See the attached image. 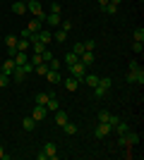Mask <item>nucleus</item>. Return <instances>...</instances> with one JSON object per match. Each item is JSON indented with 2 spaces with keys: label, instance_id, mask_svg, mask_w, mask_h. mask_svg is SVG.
I'll use <instances>...</instances> for the list:
<instances>
[{
  "label": "nucleus",
  "instance_id": "obj_38",
  "mask_svg": "<svg viewBox=\"0 0 144 160\" xmlns=\"http://www.w3.org/2000/svg\"><path fill=\"white\" fill-rule=\"evenodd\" d=\"M31 36H34V33L29 31V29H24V31H22V36H19V38H27L29 43H31Z\"/></svg>",
  "mask_w": 144,
  "mask_h": 160
},
{
  "label": "nucleus",
  "instance_id": "obj_29",
  "mask_svg": "<svg viewBox=\"0 0 144 160\" xmlns=\"http://www.w3.org/2000/svg\"><path fill=\"white\" fill-rule=\"evenodd\" d=\"M113 129H115L118 134H125V132H130V127H127L125 122H118V124H115V127H113Z\"/></svg>",
  "mask_w": 144,
  "mask_h": 160
},
{
  "label": "nucleus",
  "instance_id": "obj_16",
  "mask_svg": "<svg viewBox=\"0 0 144 160\" xmlns=\"http://www.w3.org/2000/svg\"><path fill=\"white\" fill-rule=\"evenodd\" d=\"M22 127L27 129V132H34V129H36V120L29 115V117H24V120H22Z\"/></svg>",
  "mask_w": 144,
  "mask_h": 160
},
{
  "label": "nucleus",
  "instance_id": "obj_6",
  "mask_svg": "<svg viewBox=\"0 0 144 160\" xmlns=\"http://www.w3.org/2000/svg\"><path fill=\"white\" fill-rule=\"evenodd\" d=\"M14 67H17V65H14V60H12V58H7V60L0 65V74H7V77H12Z\"/></svg>",
  "mask_w": 144,
  "mask_h": 160
},
{
  "label": "nucleus",
  "instance_id": "obj_28",
  "mask_svg": "<svg viewBox=\"0 0 144 160\" xmlns=\"http://www.w3.org/2000/svg\"><path fill=\"white\" fill-rule=\"evenodd\" d=\"M106 93H108V91H106V88H103V86H99V84H96V86H94V96H96V98H103V96H106Z\"/></svg>",
  "mask_w": 144,
  "mask_h": 160
},
{
  "label": "nucleus",
  "instance_id": "obj_34",
  "mask_svg": "<svg viewBox=\"0 0 144 160\" xmlns=\"http://www.w3.org/2000/svg\"><path fill=\"white\" fill-rule=\"evenodd\" d=\"M132 36H135V41H144V29H142V27H137Z\"/></svg>",
  "mask_w": 144,
  "mask_h": 160
},
{
  "label": "nucleus",
  "instance_id": "obj_27",
  "mask_svg": "<svg viewBox=\"0 0 144 160\" xmlns=\"http://www.w3.org/2000/svg\"><path fill=\"white\" fill-rule=\"evenodd\" d=\"M84 50H87V48H84V41H79V43H75V48H72V53H75V55H82Z\"/></svg>",
  "mask_w": 144,
  "mask_h": 160
},
{
  "label": "nucleus",
  "instance_id": "obj_33",
  "mask_svg": "<svg viewBox=\"0 0 144 160\" xmlns=\"http://www.w3.org/2000/svg\"><path fill=\"white\" fill-rule=\"evenodd\" d=\"M10 81H12V77H7V74H0V88H5Z\"/></svg>",
  "mask_w": 144,
  "mask_h": 160
},
{
  "label": "nucleus",
  "instance_id": "obj_15",
  "mask_svg": "<svg viewBox=\"0 0 144 160\" xmlns=\"http://www.w3.org/2000/svg\"><path fill=\"white\" fill-rule=\"evenodd\" d=\"M65 122H67V112H65V110H60V108H58V110H55V124H58V127H62Z\"/></svg>",
  "mask_w": 144,
  "mask_h": 160
},
{
  "label": "nucleus",
  "instance_id": "obj_46",
  "mask_svg": "<svg viewBox=\"0 0 144 160\" xmlns=\"http://www.w3.org/2000/svg\"><path fill=\"white\" fill-rule=\"evenodd\" d=\"M139 2H142V0H139Z\"/></svg>",
  "mask_w": 144,
  "mask_h": 160
},
{
  "label": "nucleus",
  "instance_id": "obj_39",
  "mask_svg": "<svg viewBox=\"0 0 144 160\" xmlns=\"http://www.w3.org/2000/svg\"><path fill=\"white\" fill-rule=\"evenodd\" d=\"M118 146H120V148H130V143L125 141V136H123V134H120V139H118Z\"/></svg>",
  "mask_w": 144,
  "mask_h": 160
},
{
  "label": "nucleus",
  "instance_id": "obj_42",
  "mask_svg": "<svg viewBox=\"0 0 144 160\" xmlns=\"http://www.w3.org/2000/svg\"><path fill=\"white\" fill-rule=\"evenodd\" d=\"M7 158H10V153H5V148L0 146V160H7Z\"/></svg>",
  "mask_w": 144,
  "mask_h": 160
},
{
  "label": "nucleus",
  "instance_id": "obj_2",
  "mask_svg": "<svg viewBox=\"0 0 144 160\" xmlns=\"http://www.w3.org/2000/svg\"><path fill=\"white\" fill-rule=\"evenodd\" d=\"M67 69H70V77H77L79 81H82V79H84V74H87V65H84L82 60H77L75 65H70Z\"/></svg>",
  "mask_w": 144,
  "mask_h": 160
},
{
  "label": "nucleus",
  "instance_id": "obj_11",
  "mask_svg": "<svg viewBox=\"0 0 144 160\" xmlns=\"http://www.w3.org/2000/svg\"><path fill=\"white\" fill-rule=\"evenodd\" d=\"M27 29H29L31 33H39V31L43 29V19H39V17H36V19H31V22L27 24Z\"/></svg>",
  "mask_w": 144,
  "mask_h": 160
},
{
  "label": "nucleus",
  "instance_id": "obj_8",
  "mask_svg": "<svg viewBox=\"0 0 144 160\" xmlns=\"http://www.w3.org/2000/svg\"><path fill=\"white\" fill-rule=\"evenodd\" d=\"M46 115H48V110H46V105H36V108H34V110H31V117H34V120H36V122H41V120H43V117H46Z\"/></svg>",
  "mask_w": 144,
  "mask_h": 160
},
{
  "label": "nucleus",
  "instance_id": "obj_26",
  "mask_svg": "<svg viewBox=\"0 0 144 160\" xmlns=\"http://www.w3.org/2000/svg\"><path fill=\"white\" fill-rule=\"evenodd\" d=\"M65 38H67V31H62V29H60V31H55V33H53V41H58V43H62Z\"/></svg>",
  "mask_w": 144,
  "mask_h": 160
},
{
  "label": "nucleus",
  "instance_id": "obj_30",
  "mask_svg": "<svg viewBox=\"0 0 144 160\" xmlns=\"http://www.w3.org/2000/svg\"><path fill=\"white\" fill-rule=\"evenodd\" d=\"M51 93H36V105H46V100Z\"/></svg>",
  "mask_w": 144,
  "mask_h": 160
},
{
  "label": "nucleus",
  "instance_id": "obj_13",
  "mask_svg": "<svg viewBox=\"0 0 144 160\" xmlns=\"http://www.w3.org/2000/svg\"><path fill=\"white\" fill-rule=\"evenodd\" d=\"M79 60H82V62H84V65L89 67V65H91V62H94V60H96V55H94V50H84V53H82V55H79Z\"/></svg>",
  "mask_w": 144,
  "mask_h": 160
},
{
  "label": "nucleus",
  "instance_id": "obj_40",
  "mask_svg": "<svg viewBox=\"0 0 144 160\" xmlns=\"http://www.w3.org/2000/svg\"><path fill=\"white\" fill-rule=\"evenodd\" d=\"M84 48H87V50H94V48H96V43H94L91 38H87V41H84Z\"/></svg>",
  "mask_w": 144,
  "mask_h": 160
},
{
  "label": "nucleus",
  "instance_id": "obj_14",
  "mask_svg": "<svg viewBox=\"0 0 144 160\" xmlns=\"http://www.w3.org/2000/svg\"><path fill=\"white\" fill-rule=\"evenodd\" d=\"M77 86H79V79H77V77H67V79H65V88H67L70 93L77 91Z\"/></svg>",
  "mask_w": 144,
  "mask_h": 160
},
{
  "label": "nucleus",
  "instance_id": "obj_41",
  "mask_svg": "<svg viewBox=\"0 0 144 160\" xmlns=\"http://www.w3.org/2000/svg\"><path fill=\"white\" fill-rule=\"evenodd\" d=\"M108 115H110V112H106V110H101V112H99V122H108Z\"/></svg>",
  "mask_w": 144,
  "mask_h": 160
},
{
  "label": "nucleus",
  "instance_id": "obj_37",
  "mask_svg": "<svg viewBox=\"0 0 144 160\" xmlns=\"http://www.w3.org/2000/svg\"><path fill=\"white\" fill-rule=\"evenodd\" d=\"M118 122H120V117H118V115H108V124H110V127H115Z\"/></svg>",
  "mask_w": 144,
  "mask_h": 160
},
{
  "label": "nucleus",
  "instance_id": "obj_12",
  "mask_svg": "<svg viewBox=\"0 0 144 160\" xmlns=\"http://www.w3.org/2000/svg\"><path fill=\"white\" fill-rule=\"evenodd\" d=\"M46 22H48V27H60V22H62V17L58 12H51L46 17Z\"/></svg>",
  "mask_w": 144,
  "mask_h": 160
},
{
  "label": "nucleus",
  "instance_id": "obj_7",
  "mask_svg": "<svg viewBox=\"0 0 144 160\" xmlns=\"http://www.w3.org/2000/svg\"><path fill=\"white\" fill-rule=\"evenodd\" d=\"M43 153H46L48 160H55V158H58V146H55L53 141H48L46 146H43Z\"/></svg>",
  "mask_w": 144,
  "mask_h": 160
},
{
  "label": "nucleus",
  "instance_id": "obj_21",
  "mask_svg": "<svg viewBox=\"0 0 144 160\" xmlns=\"http://www.w3.org/2000/svg\"><path fill=\"white\" fill-rule=\"evenodd\" d=\"M48 69H51V67H48V62H41V65H36V67H34V72H36V74H41V77H46Z\"/></svg>",
  "mask_w": 144,
  "mask_h": 160
},
{
  "label": "nucleus",
  "instance_id": "obj_31",
  "mask_svg": "<svg viewBox=\"0 0 144 160\" xmlns=\"http://www.w3.org/2000/svg\"><path fill=\"white\" fill-rule=\"evenodd\" d=\"M132 50L142 55V50H144V41H135V43H132Z\"/></svg>",
  "mask_w": 144,
  "mask_h": 160
},
{
  "label": "nucleus",
  "instance_id": "obj_44",
  "mask_svg": "<svg viewBox=\"0 0 144 160\" xmlns=\"http://www.w3.org/2000/svg\"><path fill=\"white\" fill-rule=\"evenodd\" d=\"M99 5H101V7H106V5H108V0H99Z\"/></svg>",
  "mask_w": 144,
  "mask_h": 160
},
{
  "label": "nucleus",
  "instance_id": "obj_24",
  "mask_svg": "<svg viewBox=\"0 0 144 160\" xmlns=\"http://www.w3.org/2000/svg\"><path fill=\"white\" fill-rule=\"evenodd\" d=\"M31 48H34V53H39V55H41L43 50H46V46H43L41 41H31Z\"/></svg>",
  "mask_w": 144,
  "mask_h": 160
},
{
  "label": "nucleus",
  "instance_id": "obj_23",
  "mask_svg": "<svg viewBox=\"0 0 144 160\" xmlns=\"http://www.w3.org/2000/svg\"><path fill=\"white\" fill-rule=\"evenodd\" d=\"M62 129H65V134H77V124H72L70 120L62 124Z\"/></svg>",
  "mask_w": 144,
  "mask_h": 160
},
{
  "label": "nucleus",
  "instance_id": "obj_10",
  "mask_svg": "<svg viewBox=\"0 0 144 160\" xmlns=\"http://www.w3.org/2000/svg\"><path fill=\"white\" fill-rule=\"evenodd\" d=\"M58 108H60V103H58L55 93H51V96H48V100H46V110H48V112H55Z\"/></svg>",
  "mask_w": 144,
  "mask_h": 160
},
{
  "label": "nucleus",
  "instance_id": "obj_45",
  "mask_svg": "<svg viewBox=\"0 0 144 160\" xmlns=\"http://www.w3.org/2000/svg\"><path fill=\"white\" fill-rule=\"evenodd\" d=\"M108 2H113V5H120V0H108Z\"/></svg>",
  "mask_w": 144,
  "mask_h": 160
},
{
  "label": "nucleus",
  "instance_id": "obj_25",
  "mask_svg": "<svg viewBox=\"0 0 144 160\" xmlns=\"http://www.w3.org/2000/svg\"><path fill=\"white\" fill-rule=\"evenodd\" d=\"M29 46H31V43H29L27 38H19V41H17V50H24V53H27Z\"/></svg>",
  "mask_w": 144,
  "mask_h": 160
},
{
  "label": "nucleus",
  "instance_id": "obj_17",
  "mask_svg": "<svg viewBox=\"0 0 144 160\" xmlns=\"http://www.w3.org/2000/svg\"><path fill=\"white\" fill-rule=\"evenodd\" d=\"M12 60H14V65H24V62H29V55L24 53V50H17Z\"/></svg>",
  "mask_w": 144,
  "mask_h": 160
},
{
  "label": "nucleus",
  "instance_id": "obj_22",
  "mask_svg": "<svg viewBox=\"0 0 144 160\" xmlns=\"http://www.w3.org/2000/svg\"><path fill=\"white\" fill-rule=\"evenodd\" d=\"M77 60H79V55H75V53H72V50H70V53L65 55V65H67V67H70V65H75Z\"/></svg>",
  "mask_w": 144,
  "mask_h": 160
},
{
  "label": "nucleus",
  "instance_id": "obj_5",
  "mask_svg": "<svg viewBox=\"0 0 144 160\" xmlns=\"http://www.w3.org/2000/svg\"><path fill=\"white\" fill-rule=\"evenodd\" d=\"M113 132V127H110L108 122H99V127L94 129V134H96V139H106L108 134Z\"/></svg>",
  "mask_w": 144,
  "mask_h": 160
},
{
  "label": "nucleus",
  "instance_id": "obj_36",
  "mask_svg": "<svg viewBox=\"0 0 144 160\" xmlns=\"http://www.w3.org/2000/svg\"><path fill=\"white\" fill-rule=\"evenodd\" d=\"M48 67H51V69H60V60L51 58V60H48Z\"/></svg>",
  "mask_w": 144,
  "mask_h": 160
},
{
  "label": "nucleus",
  "instance_id": "obj_1",
  "mask_svg": "<svg viewBox=\"0 0 144 160\" xmlns=\"http://www.w3.org/2000/svg\"><path fill=\"white\" fill-rule=\"evenodd\" d=\"M125 79L130 81V84H144V69L139 67V62H135V60L130 62V69H127Z\"/></svg>",
  "mask_w": 144,
  "mask_h": 160
},
{
  "label": "nucleus",
  "instance_id": "obj_9",
  "mask_svg": "<svg viewBox=\"0 0 144 160\" xmlns=\"http://www.w3.org/2000/svg\"><path fill=\"white\" fill-rule=\"evenodd\" d=\"M46 79L51 81V84H60V81H62V74H60V69H48Z\"/></svg>",
  "mask_w": 144,
  "mask_h": 160
},
{
  "label": "nucleus",
  "instance_id": "obj_19",
  "mask_svg": "<svg viewBox=\"0 0 144 160\" xmlns=\"http://www.w3.org/2000/svg\"><path fill=\"white\" fill-rule=\"evenodd\" d=\"M12 12H14V14H24V12H27V2H22V0H17V2L12 5Z\"/></svg>",
  "mask_w": 144,
  "mask_h": 160
},
{
  "label": "nucleus",
  "instance_id": "obj_32",
  "mask_svg": "<svg viewBox=\"0 0 144 160\" xmlns=\"http://www.w3.org/2000/svg\"><path fill=\"white\" fill-rule=\"evenodd\" d=\"M103 12H106V14H115V12H118V5H113V2H108V5L103 7Z\"/></svg>",
  "mask_w": 144,
  "mask_h": 160
},
{
  "label": "nucleus",
  "instance_id": "obj_4",
  "mask_svg": "<svg viewBox=\"0 0 144 160\" xmlns=\"http://www.w3.org/2000/svg\"><path fill=\"white\" fill-rule=\"evenodd\" d=\"M31 41H41L43 46H48V43L53 41V31H51V29H41L39 33H34V36H31Z\"/></svg>",
  "mask_w": 144,
  "mask_h": 160
},
{
  "label": "nucleus",
  "instance_id": "obj_20",
  "mask_svg": "<svg viewBox=\"0 0 144 160\" xmlns=\"http://www.w3.org/2000/svg\"><path fill=\"white\" fill-rule=\"evenodd\" d=\"M99 86H103L106 91H110V86H113V79H110V77H99Z\"/></svg>",
  "mask_w": 144,
  "mask_h": 160
},
{
  "label": "nucleus",
  "instance_id": "obj_35",
  "mask_svg": "<svg viewBox=\"0 0 144 160\" xmlns=\"http://www.w3.org/2000/svg\"><path fill=\"white\" fill-rule=\"evenodd\" d=\"M60 29H62V31H72V22H70V19H62L60 22Z\"/></svg>",
  "mask_w": 144,
  "mask_h": 160
},
{
  "label": "nucleus",
  "instance_id": "obj_3",
  "mask_svg": "<svg viewBox=\"0 0 144 160\" xmlns=\"http://www.w3.org/2000/svg\"><path fill=\"white\" fill-rule=\"evenodd\" d=\"M27 12H31L34 17H39V19H46V17H43V7H41L39 0H29L27 2Z\"/></svg>",
  "mask_w": 144,
  "mask_h": 160
},
{
  "label": "nucleus",
  "instance_id": "obj_43",
  "mask_svg": "<svg viewBox=\"0 0 144 160\" xmlns=\"http://www.w3.org/2000/svg\"><path fill=\"white\" fill-rule=\"evenodd\" d=\"M51 12H58V14H60V5H58V2H53V5H51Z\"/></svg>",
  "mask_w": 144,
  "mask_h": 160
},
{
  "label": "nucleus",
  "instance_id": "obj_18",
  "mask_svg": "<svg viewBox=\"0 0 144 160\" xmlns=\"http://www.w3.org/2000/svg\"><path fill=\"white\" fill-rule=\"evenodd\" d=\"M84 84H87V86H91V88H94L96 86V84H99V74H84Z\"/></svg>",
  "mask_w": 144,
  "mask_h": 160
}]
</instances>
